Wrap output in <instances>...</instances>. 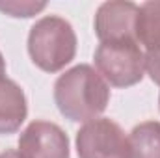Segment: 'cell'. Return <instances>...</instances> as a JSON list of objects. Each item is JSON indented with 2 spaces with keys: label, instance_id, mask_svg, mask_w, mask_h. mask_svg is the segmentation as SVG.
Here are the masks:
<instances>
[{
  "label": "cell",
  "instance_id": "1",
  "mask_svg": "<svg viewBox=\"0 0 160 158\" xmlns=\"http://www.w3.org/2000/svg\"><path fill=\"white\" fill-rule=\"evenodd\" d=\"M54 102L60 114L73 123L97 119L110 102V87L88 63L67 69L54 82Z\"/></svg>",
  "mask_w": 160,
  "mask_h": 158
},
{
  "label": "cell",
  "instance_id": "2",
  "mask_svg": "<svg viewBox=\"0 0 160 158\" xmlns=\"http://www.w3.org/2000/svg\"><path fill=\"white\" fill-rule=\"evenodd\" d=\"M28 54L36 67L58 73L77 56V34L69 21L60 15H45L28 32Z\"/></svg>",
  "mask_w": 160,
  "mask_h": 158
},
{
  "label": "cell",
  "instance_id": "3",
  "mask_svg": "<svg viewBox=\"0 0 160 158\" xmlns=\"http://www.w3.org/2000/svg\"><path fill=\"white\" fill-rule=\"evenodd\" d=\"M97 73L114 87H130L145 75V52L138 41L99 43L93 54Z\"/></svg>",
  "mask_w": 160,
  "mask_h": 158
},
{
  "label": "cell",
  "instance_id": "4",
  "mask_svg": "<svg viewBox=\"0 0 160 158\" xmlns=\"http://www.w3.org/2000/svg\"><path fill=\"white\" fill-rule=\"evenodd\" d=\"M78 158H130V141L116 121L97 117L84 123L75 138Z\"/></svg>",
  "mask_w": 160,
  "mask_h": 158
},
{
  "label": "cell",
  "instance_id": "5",
  "mask_svg": "<svg viewBox=\"0 0 160 158\" xmlns=\"http://www.w3.org/2000/svg\"><path fill=\"white\" fill-rule=\"evenodd\" d=\"M19 153L22 158H69V138L60 125L36 119L21 132Z\"/></svg>",
  "mask_w": 160,
  "mask_h": 158
},
{
  "label": "cell",
  "instance_id": "6",
  "mask_svg": "<svg viewBox=\"0 0 160 158\" xmlns=\"http://www.w3.org/2000/svg\"><path fill=\"white\" fill-rule=\"evenodd\" d=\"M138 6L128 0H110L97 7L93 28L101 43L136 41Z\"/></svg>",
  "mask_w": 160,
  "mask_h": 158
},
{
  "label": "cell",
  "instance_id": "7",
  "mask_svg": "<svg viewBox=\"0 0 160 158\" xmlns=\"http://www.w3.org/2000/svg\"><path fill=\"white\" fill-rule=\"evenodd\" d=\"M28 116V102L15 80L0 78V134H15Z\"/></svg>",
  "mask_w": 160,
  "mask_h": 158
},
{
  "label": "cell",
  "instance_id": "8",
  "mask_svg": "<svg viewBox=\"0 0 160 158\" xmlns=\"http://www.w3.org/2000/svg\"><path fill=\"white\" fill-rule=\"evenodd\" d=\"M136 41L145 48V52L160 48V0L143 2L138 6Z\"/></svg>",
  "mask_w": 160,
  "mask_h": 158
},
{
  "label": "cell",
  "instance_id": "9",
  "mask_svg": "<svg viewBox=\"0 0 160 158\" xmlns=\"http://www.w3.org/2000/svg\"><path fill=\"white\" fill-rule=\"evenodd\" d=\"M130 158H160V123L143 121L128 136Z\"/></svg>",
  "mask_w": 160,
  "mask_h": 158
},
{
  "label": "cell",
  "instance_id": "10",
  "mask_svg": "<svg viewBox=\"0 0 160 158\" xmlns=\"http://www.w3.org/2000/svg\"><path fill=\"white\" fill-rule=\"evenodd\" d=\"M47 7V2H30V0H6L0 2V11L15 19H30Z\"/></svg>",
  "mask_w": 160,
  "mask_h": 158
},
{
  "label": "cell",
  "instance_id": "11",
  "mask_svg": "<svg viewBox=\"0 0 160 158\" xmlns=\"http://www.w3.org/2000/svg\"><path fill=\"white\" fill-rule=\"evenodd\" d=\"M145 73L157 86H160V48L145 52Z\"/></svg>",
  "mask_w": 160,
  "mask_h": 158
},
{
  "label": "cell",
  "instance_id": "12",
  "mask_svg": "<svg viewBox=\"0 0 160 158\" xmlns=\"http://www.w3.org/2000/svg\"><path fill=\"white\" fill-rule=\"evenodd\" d=\"M0 158H22L21 156V153L19 151H15V149H8V151H4Z\"/></svg>",
  "mask_w": 160,
  "mask_h": 158
},
{
  "label": "cell",
  "instance_id": "13",
  "mask_svg": "<svg viewBox=\"0 0 160 158\" xmlns=\"http://www.w3.org/2000/svg\"><path fill=\"white\" fill-rule=\"evenodd\" d=\"M6 75V60H4V56H2V52H0V78Z\"/></svg>",
  "mask_w": 160,
  "mask_h": 158
},
{
  "label": "cell",
  "instance_id": "14",
  "mask_svg": "<svg viewBox=\"0 0 160 158\" xmlns=\"http://www.w3.org/2000/svg\"><path fill=\"white\" fill-rule=\"evenodd\" d=\"M158 108H160V95H158Z\"/></svg>",
  "mask_w": 160,
  "mask_h": 158
}]
</instances>
